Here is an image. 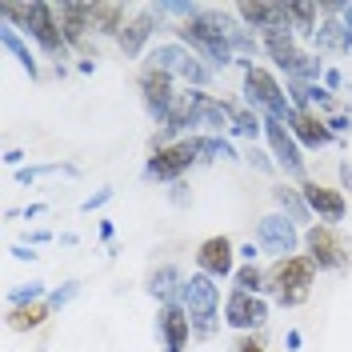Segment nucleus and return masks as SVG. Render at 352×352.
<instances>
[{
    "label": "nucleus",
    "mask_w": 352,
    "mask_h": 352,
    "mask_svg": "<svg viewBox=\"0 0 352 352\" xmlns=\"http://www.w3.org/2000/svg\"><path fill=\"white\" fill-rule=\"evenodd\" d=\"M320 85L329 88L332 96H336V92H340V85H344V76H340V72H336V68H324V80H320Z\"/></svg>",
    "instance_id": "39"
},
{
    "label": "nucleus",
    "mask_w": 352,
    "mask_h": 352,
    "mask_svg": "<svg viewBox=\"0 0 352 352\" xmlns=\"http://www.w3.org/2000/svg\"><path fill=\"white\" fill-rule=\"evenodd\" d=\"M228 109H232V136H241V140H248V144H256V136L264 132V116L261 112H252L248 104H232L228 100Z\"/></svg>",
    "instance_id": "27"
},
{
    "label": "nucleus",
    "mask_w": 352,
    "mask_h": 352,
    "mask_svg": "<svg viewBox=\"0 0 352 352\" xmlns=\"http://www.w3.org/2000/svg\"><path fill=\"white\" fill-rule=\"evenodd\" d=\"M124 4H92V28L100 32V36H116L120 41V32H124Z\"/></svg>",
    "instance_id": "28"
},
{
    "label": "nucleus",
    "mask_w": 352,
    "mask_h": 352,
    "mask_svg": "<svg viewBox=\"0 0 352 352\" xmlns=\"http://www.w3.org/2000/svg\"><path fill=\"white\" fill-rule=\"evenodd\" d=\"M312 280H316V264L308 261L305 252L288 256V261H276L268 268V292L280 308H300L312 292Z\"/></svg>",
    "instance_id": "3"
},
{
    "label": "nucleus",
    "mask_w": 352,
    "mask_h": 352,
    "mask_svg": "<svg viewBox=\"0 0 352 352\" xmlns=\"http://www.w3.org/2000/svg\"><path fill=\"white\" fill-rule=\"evenodd\" d=\"M0 16L12 28H24L44 56H65L68 52L65 28H60V16H56L52 4H44V0H32V4H0Z\"/></svg>",
    "instance_id": "2"
},
{
    "label": "nucleus",
    "mask_w": 352,
    "mask_h": 352,
    "mask_svg": "<svg viewBox=\"0 0 352 352\" xmlns=\"http://www.w3.org/2000/svg\"><path fill=\"white\" fill-rule=\"evenodd\" d=\"M80 288H85L80 280H65V285H56L52 292H48V300H44V305L52 308V312H60L65 305H72V300L80 296Z\"/></svg>",
    "instance_id": "34"
},
{
    "label": "nucleus",
    "mask_w": 352,
    "mask_h": 352,
    "mask_svg": "<svg viewBox=\"0 0 352 352\" xmlns=\"http://www.w3.org/2000/svg\"><path fill=\"white\" fill-rule=\"evenodd\" d=\"M192 164H200V156H197V148L188 144V136H184V140H176V144H160V148H153L148 164H144V180L176 184Z\"/></svg>",
    "instance_id": "10"
},
{
    "label": "nucleus",
    "mask_w": 352,
    "mask_h": 352,
    "mask_svg": "<svg viewBox=\"0 0 352 352\" xmlns=\"http://www.w3.org/2000/svg\"><path fill=\"white\" fill-rule=\"evenodd\" d=\"M52 241V232H48V228H36V232H28V244H32V248H36V244H48Z\"/></svg>",
    "instance_id": "44"
},
{
    "label": "nucleus",
    "mask_w": 352,
    "mask_h": 352,
    "mask_svg": "<svg viewBox=\"0 0 352 352\" xmlns=\"http://www.w3.org/2000/svg\"><path fill=\"white\" fill-rule=\"evenodd\" d=\"M8 252H12V261H36L41 256V252H32V244H12Z\"/></svg>",
    "instance_id": "40"
},
{
    "label": "nucleus",
    "mask_w": 352,
    "mask_h": 352,
    "mask_svg": "<svg viewBox=\"0 0 352 352\" xmlns=\"http://www.w3.org/2000/svg\"><path fill=\"white\" fill-rule=\"evenodd\" d=\"M232 12H236V21H241L244 28H252V32H261V36L292 28V24H288V4H248V0H244Z\"/></svg>",
    "instance_id": "18"
},
{
    "label": "nucleus",
    "mask_w": 352,
    "mask_h": 352,
    "mask_svg": "<svg viewBox=\"0 0 352 352\" xmlns=\"http://www.w3.org/2000/svg\"><path fill=\"white\" fill-rule=\"evenodd\" d=\"M197 272L212 276V280L236 276V248H232V241H228V236H208V241H200Z\"/></svg>",
    "instance_id": "15"
},
{
    "label": "nucleus",
    "mask_w": 352,
    "mask_h": 352,
    "mask_svg": "<svg viewBox=\"0 0 352 352\" xmlns=\"http://www.w3.org/2000/svg\"><path fill=\"white\" fill-rule=\"evenodd\" d=\"M116 197V192H112V188H96V192H92V197H85L80 200V212H100V208H104V204H109V200Z\"/></svg>",
    "instance_id": "36"
},
{
    "label": "nucleus",
    "mask_w": 352,
    "mask_h": 352,
    "mask_svg": "<svg viewBox=\"0 0 352 352\" xmlns=\"http://www.w3.org/2000/svg\"><path fill=\"white\" fill-rule=\"evenodd\" d=\"M300 192H305L308 208H312V217L320 220V224H332V228H336V224L344 220V212H349V200H344L340 188H324V184H316V180H305Z\"/></svg>",
    "instance_id": "16"
},
{
    "label": "nucleus",
    "mask_w": 352,
    "mask_h": 352,
    "mask_svg": "<svg viewBox=\"0 0 352 352\" xmlns=\"http://www.w3.org/2000/svg\"><path fill=\"white\" fill-rule=\"evenodd\" d=\"M312 48H316L320 56H349L352 52V32L336 21V16H324L320 28H316V36H312Z\"/></svg>",
    "instance_id": "21"
},
{
    "label": "nucleus",
    "mask_w": 352,
    "mask_h": 352,
    "mask_svg": "<svg viewBox=\"0 0 352 352\" xmlns=\"http://www.w3.org/2000/svg\"><path fill=\"white\" fill-rule=\"evenodd\" d=\"M136 88H140V100H144V112L153 116V124L160 129L164 120H168V112H173L176 104V80L164 72V68H156V65H140V72H136Z\"/></svg>",
    "instance_id": "8"
},
{
    "label": "nucleus",
    "mask_w": 352,
    "mask_h": 352,
    "mask_svg": "<svg viewBox=\"0 0 352 352\" xmlns=\"http://www.w3.org/2000/svg\"><path fill=\"white\" fill-rule=\"evenodd\" d=\"M60 16V28H65V41H68V52H80V60H92L88 56V32L92 28V4H80V0H68L56 8Z\"/></svg>",
    "instance_id": "14"
},
{
    "label": "nucleus",
    "mask_w": 352,
    "mask_h": 352,
    "mask_svg": "<svg viewBox=\"0 0 352 352\" xmlns=\"http://www.w3.org/2000/svg\"><path fill=\"white\" fill-rule=\"evenodd\" d=\"M264 320H268V300L264 296H252V292H228V300H224V324L236 332H252L261 329Z\"/></svg>",
    "instance_id": "13"
},
{
    "label": "nucleus",
    "mask_w": 352,
    "mask_h": 352,
    "mask_svg": "<svg viewBox=\"0 0 352 352\" xmlns=\"http://www.w3.org/2000/svg\"><path fill=\"white\" fill-rule=\"evenodd\" d=\"M228 16H232V8H204L200 16H192V21H184V24H176L173 28L176 44L192 48L208 68L236 65L232 44H228Z\"/></svg>",
    "instance_id": "1"
},
{
    "label": "nucleus",
    "mask_w": 352,
    "mask_h": 352,
    "mask_svg": "<svg viewBox=\"0 0 352 352\" xmlns=\"http://www.w3.org/2000/svg\"><path fill=\"white\" fill-rule=\"evenodd\" d=\"M272 200H276V208H280V212H285V217L292 220L296 228L312 220V208H308V200H305V192H300V188H288V184H276V188H272Z\"/></svg>",
    "instance_id": "24"
},
{
    "label": "nucleus",
    "mask_w": 352,
    "mask_h": 352,
    "mask_svg": "<svg viewBox=\"0 0 352 352\" xmlns=\"http://www.w3.org/2000/svg\"><path fill=\"white\" fill-rule=\"evenodd\" d=\"M180 305L192 320V336L197 340H208L217 332V316H220V288L212 276L204 272H192L184 276V288H180Z\"/></svg>",
    "instance_id": "5"
},
{
    "label": "nucleus",
    "mask_w": 352,
    "mask_h": 352,
    "mask_svg": "<svg viewBox=\"0 0 352 352\" xmlns=\"http://www.w3.org/2000/svg\"><path fill=\"white\" fill-rule=\"evenodd\" d=\"M244 104L252 112H261L264 120H288V112H292V100H288L285 85L268 72V68H248L244 72Z\"/></svg>",
    "instance_id": "6"
},
{
    "label": "nucleus",
    "mask_w": 352,
    "mask_h": 352,
    "mask_svg": "<svg viewBox=\"0 0 352 352\" xmlns=\"http://www.w3.org/2000/svg\"><path fill=\"white\" fill-rule=\"evenodd\" d=\"M24 160H28V153H24V148H8V153H4V164H8L12 173H21Z\"/></svg>",
    "instance_id": "38"
},
{
    "label": "nucleus",
    "mask_w": 352,
    "mask_h": 352,
    "mask_svg": "<svg viewBox=\"0 0 352 352\" xmlns=\"http://www.w3.org/2000/svg\"><path fill=\"white\" fill-rule=\"evenodd\" d=\"M153 8H156V16H176L180 24L204 12V4H192V0H156Z\"/></svg>",
    "instance_id": "32"
},
{
    "label": "nucleus",
    "mask_w": 352,
    "mask_h": 352,
    "mask_svg": "<svg viewBox=\"0 0 352 352\" xmlns=\"http://www.w3.org/2000/svg\"><path fill=\"white\" fill-rule=\"evenodd\" d=\"M0 48L16 60V65L28 72V80H41V60H36V52L24 44L21 28H12V24H0Z\"/></svg>",
    "instance_id": "23"
},
{
    "label": "nucleus",
    "mask_w": 352,
    "mask_h": 352,
    "mask_svg": "<svg viewBox=\"0 0 352 352\" xmlns=\"http://www.w3.org/2000/svg\"><path fill=\"white\" fill-rule=\"evenodd\" d=\"M285 344H288V349H300V344H305V336H300V329H288Z\"/></svg>",
    "instance_id": "46"
},
{
    "label": "nucleus",
    "mask_w": 352,
    "mask_h": 352,
    "mask_svg": "<svg viewBox=\"0 0 352 352\" xmlns=\"http://www.w3.org/2000/svg\"><path fill=\"white\" fill-rule=\"evenodd\" d=\"M288 132L296 136V144L300 148H329L332 140V129L324 124V116H316V112H305V109H292L288 112Z\"/></svg>",
    "instance_id": "19"
},
{
    "label": "nucleus",
    "mask_w": 352,
    "mask_h": 352,
    "mask_svg": "<svg viewBox=\"0 0 352 352\" xmlns=\"http://www.w3.org/2000/svg\"><path fill=\"white\" fill-rule=\"evenodd\" d=\"M188 144L197 148L200 160H244L228 136H208V132H197V136H188Z\"/></svg>",
    "instance_id": "25"
},
{
    "label": "nucleus",
    "mask_w": 352,
    "mask_h": 352,
    "mask_svg": "<svg viewBox=\"0 0 352 352\" xmlns=\"http://www.w3.org/2000/svg\"><path fill=\"white\" fill-rule=\"evenodd\" d=\"M156 28H160V16H156L153 4H148V8H136V16H132V21L124 24V32H120V52H124L129 60H136V56L144 52V44L153 41Z\"/></svg>",
    "instance_id": "20"
},
{
    "label": "nucleus",
    "mask_w": 352,
    "mask_h": 352,
    "mask_svg": "<svg viewBox=\"0 0 352 352\" xmlns=\"http://www.w3.org/2000/svg\"><path fill=\"white\" fill-rule=\"evenodd\" d=\"M236 256H241L244 264H256V256H261V244H252V241H248L244 248H236Z\"/></svg>",
    "instance_id": "41"
},
{
    "label": "nucleus",
    "mask_w": 352,
    "mask_h": 352,
    "mask_svg": "<svg viewBox=\"0 0 352 352\" xmlns=\"http://www.w3.org/2000/svg\"><path fill=\"white\" fill-rule=\"evenodd\" d=\"M52 316V308L44 305H24V308H8V329H16V332H32V329H41L44 320Z\"/></svg>",
    "instance_id": "29"
},
{
    "label": "nucleus",
    "mask_w": 352,
    "mask_h": 352,
    "mask_svg": "<svg viewBox=\"0 0 352 352\" xmlns=\"http://www.w3.org/2000/svg\"><path fill=\"white\" fill-rule=\"evenodd\" d=\"M256 244H261V252H268V256L288 261V256H296V248L305 244V236H300V228L285 212H268V217L256 220Z\"/></svg>",
    "instance_id": "11"
},
{
    "label": "nucleus",
    "mask_w": 352,
    "mask_h": 352,
    "mask_svg": "<svg viewBox=\"0 0 352 352\" xmlns=\"http://www.w3.org/2000/svg\"><path fill=\"white\" fill-rule=\"evenodd\" d=\"M244 160L256 168V173H264V176H276L280 168H276V160H272V153H261L256 144H248V153H244Z\"/></svg>",
    "instance_id": "35"
},
{
    "label": "nucleus",
    "mask_w": 352,
    "mask_h": 352,
    "mask_svg": "<svg viewBox=\"0 0 352 352\" xmlns=\"http://www.w3.org/2000/svg\"><path fill=\"white\" fill-rule=\"evenodd\" d=\"M44 212H48V204H28L21 217H24V220H32V217H44Z\"/></svg>",
    "instance_id": "47"
},
{
    "label": "nucleus",
    "mask_w": 352,
    "mask_h": 352,
    "mask_svg": "<svg viewBox=\"0 0 352 352\" xmlns=\"http://www.w3.org/2000/svg\"><path fill=\"white\" fill-rule=\"evenodd\" d=\"M148 65L164 68L173 80H184L188 88H204L212 80V68L204 65L192 48H184V44H156L148 52Z\"/></svg>",
    "instance_id": "7"
},
{
    "label": "nucleus",
    "mask_w": 352,
    "mask_h": 352,
    "mask_svg": "<svg viewBox=\"0 0 352 352\" xmlns=\"http://www.w3.org/2000/svg\"><path fill=\"white\" fill-rule=\"evenodd\" d=\"M41 300H48V288H44V280H28V285H21V288H12V292H8V308L41 305Z\"/></svg>",
    "instance_id": "33"
},
{
    "label": "nucleus",
    "mask_w": 352,
    "mask_h": 352,
    "mask_svg": "<svg viewBox=\"0 0 352 352\" xmlns=\"http://www.w3.org/2000/svg\"><path fill=\"white\" fill-rule=\"evenodd\" d=\"M236 292H252V296H264L268 292V272H261L256 264H241L236 276H232Z\"/></svg>",
    "instance_id": "31"
},
{
    "label": "nucleus",
    "mask_w": 352,
    "mask_h": 352,
    "mask_svg": "<svg viewBox=\"0 0 352 352\" xmlns=\"http://www.w3.org/2000/svg\"><path fill=\"white\" fill-rule=\"evenodd\" d=\"M340 188H349L352 192V164L349 160H340Z\"/></svg>",
    "instance_id": "45"
},
{
    "label": "nucleus",
    "mask_w": 352,
    "mask_h": 352,
    "mask_svg": "<svg viewBox=\"0 0 352 352\" xmlns=\"http://www.w3.org/2000/svg\"><path fill=\"white\" fill-rule=\"evenodd\" d=\"M236 352H264V344L252 340V336H244V340H236Z\"/></svg>",
    "instance_id": "42"
},
{
    "label": "nucleus",
    "mask_w": 352,
    "mask_h": 352,
    "mask_svg": "<svg viewBox=\"0 0 352 352\" xmlns=\"http://www.w3.org/2000/svg\"><path fill=\"white\" fill-rule=\"evenodd\" d=\"M41 176H80V168L76 164H28L21 173H12V180L16 184H36Z\"/></svg>",
    "instance_id": "30"
},
{
    "label": "nucleus",
    "mask_w": 352,
    "mask_h": 352,
    "mask_svg": "<svg viewBox=\"0 0 352 352\" xmlns=\"http://www.w3.org/2000/svg\"><path fill=\"white\" fill-rule=\"evenodd\" d=\"M324 124L332 129V136H349V132H352V116H344V112H332V116H324Z\"/></svg>",
    "instance_id": "37"
},
{
    "label": "nucleus",
    "mask_w": 352,
    "mask_h": 352,
    "mask_svg": "<svg viewBox=\"0 0 352 352\" xmlns=\"http://www.w3.org/2000/svg\"><path fill=\"white\" fill-rule=\"evenodd\" d=\"M261 44H264V52L276 60V68L285 72V80H308V85H320L324 80V65L312 52L300 48V41L292 36V28L268 32V36H261Z\"/></svg>",
    "instance_id": "4"
},
{
    "label": "nucleus",
    "mask_w": 352,
    "mask_h": 352,
    "mask_svg": "<svg viewBox=\"0 0 352 352\" xmlns=\"http://www.w3.org/2000/svg\"><path fill=\"white\" fill-rule=\"evenodd\" d=\"M180 288H184V276H180V268H176V264H160V268L148 272V280H144V292L156 296L160 308L176 305V300H180Z\"/></svg>",
    "instance_id": "22"
},
{
    "label": "nucleus",
    "mask_w": 352,
    "mask_h": 352,
    "mask_svg": "<svg viewBox=\"0 0 352 352\" xmlns=\"http://www.w3.org/2000/svg\"><path fill=\"white\" fill-rule=\"evenodd\" d=\"M264 140H268V153H272V160H276V168L305 184V180H308V176H305L308 173V168H305V148L296 144V136L288 132L285 120H264Z\"/></svg>",
    "instance_id": "12"
},
{
    "label": "nucleus",
    "mask_w": 352,
    "mask_h": 352,
    "mask_svg": "<svg viewBox=\"0 0 352 352\" xmlns=\"http://www.w3.org/2000/svg\"><path fill=\"white\" fill-rule=\"evenodd\" d=\"M305 256L316 264V272H344L349 268V244L332 224H308L305 228Z\"/></svg>",
    "instance_id": "9"
},
{
    "label": "nucleus",
    "mask_w": 352,
    "mask_h": 352,
    "mask_svg": "<svg viewBox=\"0 0 352 352\" xmlns=\"http://www.w3.org/2000/svg\"><path fill=\"white\" fill-rule=\"evenodd\" d=\"M288 24H292V36L296 41H312L316 28H320V4H312V0L288 4Z\"/></svg>",
    "instance_id": "26"
},
{
    "label": "nucleus",
    "mask_w": 352,
    "mask_h": 352,
    "mask_svg": "<svg viewBox=\"0 0 352 352\" xmlns=\"http://www.w3.org/2000/svg\"><path fill=\"white\" fill-rule=\"evenodd\" d=\"M112 236H116V224L112 220H100V241L109 244V248H112Z\"/></svg>",
    "instance_id": "43"
},
{
    "label": "nucleus",
    "mask_w": 352,
    "mask_h": 352,
    "mask_svg": "<svg viewBox=\"0 0 352 352\" xmlns=\"http://www.w3.org/2000/svg\"><path fill=\"white\" fill-rule=\"evenodd\" d=\"M156 336H160L164 352H184L188 349V340H192V320H188V312H184L180 300L160 308V316H156Z\"/></svg>",
    "instance_id": "17"
}]
</instances>
